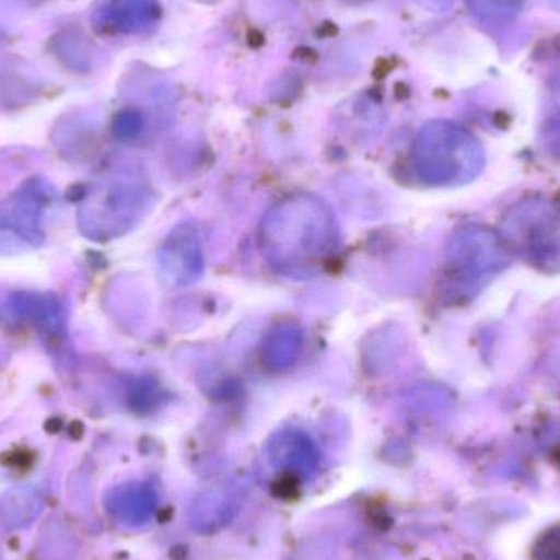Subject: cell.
<instances>
[{"label": "cell", "mask_w": 560, "mask_h": 560, "mask_svg": "<svg viewBox=\"0 0 560 560\" xmlns=\"http://www.w3.org/2000/svg\"><path fill=\"white\" fill-rule=\"evenodd\" d=\"M339 245L335 212L313 194L283 197L259 226L262 256L275 271L290 279H313L325 272L338 256Z\"/></svg>", "instance_id": "cell-1"}, {"label": "cell", "mask_w": 560, "mask_h": 560, "mask_svg": "<svg viewBox=\"0 0 560 560\" xmlns=\"http://www.w3.org/2000/svg\"><path fill=\"white\" fill-rule=\"evenodd\" d=\"M411 166L421 183L431 187H460L472 183L486 166L480 141L463 125L428 121L411 147Z\"/></svg>", "instance_id": "cell-2"}, {"label": "cell", "mask_w": 560, "mask_h": 560, "mask_svg": "<svg viewBox=\"0 0 560 560\" xmlns=\"http://www.w3.org/2000/svg\"><path fill=\"white\" fill-rule=\"evenodd\" d=\"M512 255L502 235L486 226H464L457 230L444 252L441 272V295L451 303L467 302L505 271Z\"/></svg>", "instance_id": "cell-3"}, {"label": "cell", "mask_w": 560, "mask_h": 560, "mask_svg": "<svg viewBox=\"0 0 560 560\" xmlns=\"http://www.w3.org/2000/svg\"><path fill=\"white\" fill-rule=\"evenodd\" d=\"M503 242L510 255L518 256L546 275L560 272V207L549 200L516 203L503 217Z\"/></svg>", "instance_id": "cell-4"}, {"label": "cell", "mask_w": 560, "mask_h": 560, "mask_svg": "<svg viewBox=\"0 0 560 560\" xmlns=\"http://www.w3.org/2000/svg\"><path fill=\"white\" fill-rule=\"evenodd\" d=\"M161 279L170 289L192 285L203 275V245L199 229L192 222H183L171 230L161 245Z\"/></svg>", "instance_id": "cell-5"}, {"label": "cell", "mask_w": 560, "mask_h": 560, "mask_svg": "<svg viewBox=\"0 0 560 560\" xmlns=\"http://www.w3.org/2000/svg\"><path fill=\"white\" fill-rule=\"evenodd\" d=\"M161 15L160 0H107L95 10L94 23L112 35H143L156 28Z\"/></svg>", "instance_id": "cell-6"}, {"label": "cell", "mask_w": 560, "mask_h": 560, "mask_svg": "<svg viewBox=\"0 0 560 560\" xmlns=\"http://www.w3.org/2000/svg\"><path fill=\"white\" fill-rule=\"evenodd\" d=\"M302 348V328L292 322L278 323L262 339V364L271 372L287 371L295 364Z\"/></svg>", "instance_id": "cell-7"}, {"label": "cell", "mask_w": 560, "mask_h": 560, "mask_svg": "<svg viewBox=\"0 0 560 560\" xmlns=\"http://www.w3.org/2000/svg\"><path fill=\"white\" fill-rule=\"evenodd\" d=\"M525 0H467L470 12L482 22H509L522 10Z\"/></svg>", "instance_id": "cell-8"}, {"label": "cell", "mask_w": 560, "mask_h": 560, "mask_svg": "<svg viewBox=\"0 0 560 560\" xmlns=\"http://www.w3.org/2000/svg\"><path fill=\"white\" fill-rule=\"evenodd\" d=\"M118 130L121 131V135H135L140 131L141 125H143V120H141L140 115L135 114V112H125V114L120 115L117 121Z\"/></svg>", "instance_id": "cell-9"}, {"label": "cell", "mask_w": 560, "mask_h": 560, "mask_svg": "<svg viewBox=\"0 0 560 560\" xmlns=\"http://www.w3.org/2000/svg\"><path fill=\"white\" fill-rule=\"evenodd\" d=\"M423 9L430 12H447L453 7L454 0H417Z\"/></svg>", "instance_id": "cell-10"}, {"label": "cell", "mask_w": 560, "mask_h": 560, "mask_svg": "<svg viewBox=\"0 0 560 560\" xmlns=\"http://www.w3.org/2000/svg\"><path fill=\"white\" fill-rule=\"evenodd\" d=\"M342 2H346V3H355V5H358V3L371 2V0H342Z\"/></svg>", "instance_id": "cell-11"}]
</instances>
